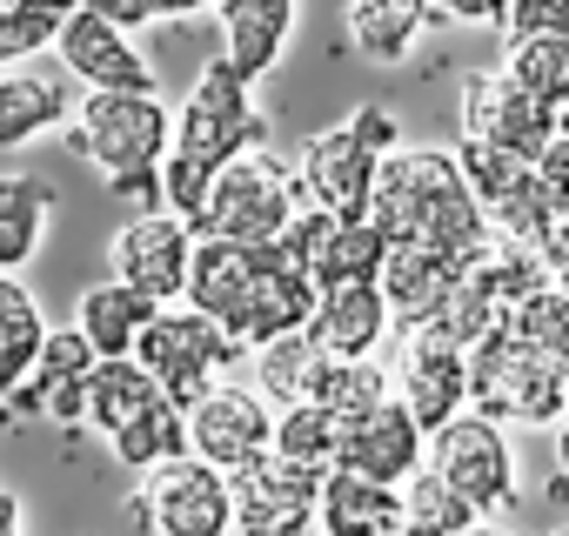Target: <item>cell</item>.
<instances>
[{
    "mask_svg": "<svg viewBox=\"0 0 569 536\" xmlns=\"http://www.w3.org/2000/svg\"><path fill=\"white\" fill-rule=\"evenodd\" d=\"M268 141V121H261V108H254V88L214 54L201 75H194V88H188V101L174 108V148H168V161H161V201H168V215H181L188 228L201 221V201H208V181L234 161V155H248V148H261Z\"/></svg>",
    "mask_w": 569,
    "mask_h": 536,
    "instance_id": "cell-1",
    "label": "cell"
},
{
    "mask_svg": "<svg viewBox=\"0 0 569 536\" xmlns=\"http://www.w3.org/2000/svg\"><path fill=\"white\" fill-rule=\"evenodd\" d=\"M402 148V121L376 101L349 108V121L309 135L296 148V181H302V201L309 208H329V215H369V188H376V168Z\"/></svg>",
    "mask_w": 569,
    "mask_h": 536,
    "instance_id": "cell-2",
    "label": "cell"
},
{
    "mask_svg": "<svg viewBox=\"0 0 569 536\" xmlns=\"http://www.w3.org/2000/svg\"><path fill=\"white\" fill-rule=\"evenodd\" d=\"M68 148L101 175H134V168H161L174 148V108L161 101V88H121V95H81L74 121H68Z\"/></svg>",
    "mask_w": 569,
    "mask_h": 536,
    "instance_id": "cell-3",
    "label": "cell"
},
{
    "mask_svg": "<svg viewBox=\"0 0 569 536\" xmlns=\"http://www.w3.org/2000/svg\"><path fill=\"white\" fill-rule=\"evenodd\" d=\"M302 181H296V161H281L268 148H248L234 155L214 181H208V201H201V221L194 235H221V241H281L289 221L302 215Z\"/></svg>",
    "mask_w": 569,
    "mask_h": 536,
    "instance_id": "cell-4",
    "label": "cell"
},
{
    "mask_svg": "<svg viewBox=\"0 0 569 536\" xmlns=\"http://www.w3.org/2000/svg\"><path fill=\"white\" fill-rule=\"evenodd\" d=\"M469 409L516 429H562L569 416V363H549L502 329L469 349Z\"/></svg>",
    "mask_w": 569,
    "mask_h": 536,
    "instance_id": "cell-5",
    "label": "cell"
},
{
    "mask_svg": "<svg viewBox=\"0 0 569 536\" xmlns=\"http://www.w3.org/2000/svg\"><path fill=\"white\" fill-rule=\"evenodd\" d=\"M134 363L161 383V396H168V403L194 409L214 383H228V369H241V363H248V349H241L214 316H201V309L174 302V309H161V316L148 322V336H141Z\"/></svg>",
    "mask_w": 569,
    "mask_h": 536,
    "instance_id": "cell-6",
    "label": "cell"
},
{
    "mask_svg": "<svg viewBox=\"0 0 569 536\" xmlns=\"http://www.w3.org/2000/svg\"><path fill=\"white\" fill-rule=\"evenodd\" d=\"M429 469H436L462 503H476L482 523H496V516L516 503V489H522L516 443H509V429H502L496 416H482V409H462L456 423H442V429L429 436Z\"/></svg>",
    "mask_w": 569,
    "mask_h": 536,
    "instance_id": "cell-7",
    "label": "cell"
},
{
    "mask_svg": "<svg viewBox=\"0 0 569 536\" xmlns=\"http://www.w3.org/2000/svg\"><path fill=\"white\" fill-rule=\"evenodd\" d=\"M134 516L154 536H234V483H228V469H214L188 449L141 476Z\"/></svg>",
    "mask_w": 569,
    "mask_h": 536,
    "instance_id": "cell-8",
    "label": "cell"
},
{
    "mask_svg": "<svg viewBox=\"0 0 569 536\" xmlns=\"http://www.w3.org/2000/svg\"><path fill=\"white\" fill-rule=\"evenodd\" d=\"M556 108H542L536 95H522L502 68H482V75H462V95H456V141H489L516 161H542L549 135H556Z\"/></svg>",
    "mask_w": 569,
    "mask_h": 536,
    "instance_id": "cell-9",
    "label": "cell"
},
{
    "mask_svg": "<svg viewBox=\"0 0 569 536\" xmlns=\"http://www.w3.org/2000/svg\"><path fill=\"white\" fill-rule=\"evenodd\" d=\"M281 255H289L316 289L329 282H376L382 261L396 255V241L369 221V215H329V208H302L281 235Z\"/></svg>",
    "mask_w": 569,
    "mask_h": 536,
    "instance_id": "cell-10",
    "label": "cell"
},
{
    "mask_svg": "<svg viewBox=\"0 0 569 536\" xmlns=\"http://www.w3.org/2000/svg\"><path fill=\"white\" fill-rule=\"evenodd\" d=\"M188 261H194V228L181 215H168V208L128 215L108 235V276L128 282V289H141L161 309L188 302Z\"/></svg>",
    "mask_w": 569,
    "mask_h": 536,
    "instance_id": "cell-11",
    "label": "cell"
},
{
    "mask_svg": "<svg viewBox=\"0 0 569 536\" xmlns=\"http://www.w3.org/2000/svg\"><path fill=\"white\" fill-rule=\"evenodd\" d=\"M456 188H469L462 181V168H456V148H396L382 168H376V188H369V221L396 241V248H409L416 241V228L429 221V208H442Z\"/></svg>",
    "mask_w": 569,
    "mask_h": 536,
    "instance_id": "cell-12",
    "label": "cell"
},
{
    "mask_svg": "<svg viewBox=\"0 0 569 536\" xmlns=\"http://www.w3.org/2000/svg\"><path fill=\"white\" fill-rule=\"evenodd\" d=\"M188 449L214 469H241L274 449V403L254 383H214L188 409Z\"/></svg>",
    "mask_w": 569,
    "mask_h": 536,
    "instance_id": "cell-13",
    "label": "cell"
},
{
    "mask_svg": "<svg viewBox=\"0 0 569 536\" xmlns=\"http://www.w3.org/2000/svg\"><path fill=\"white\" fill-rule=\"evenodd\" d=\"M54 61L68 81H81V95H121V88H154V61L134 48L128 28H114L108 14L94 8H74L61 21V41H54Z\"/></svg>",
    "mask_w": 569,
    "mask_h": 536,
    "instance_id": "cell-14",
    "label": "cell"
},
{
    "mask_svg": "<svg viewBox=\"0 0 569 536\" xmlns=\"http://www.w3.org/2000/svg\"><path fill=\"white\" fill-rule=\"evenodd\" d=\"M389 383H396V403H402L429 436L469 409V356L449 349V343H436V336H422V329H402V336H396Z\"/></svg>",
    "mask_w": 569,
    "mask_h": 536,
    "instance_id": "cell-15",
    "label": "cell"
},
{
    "mask_svg": "<svg viewBox=\"0 0 569 536\" xmlns=\"http://www.w3.org/2000/svg\"><path fill=\"white\" fill-rule=\"evenodd\" d=\"M228 483H234V536H274L281 523L316 516V503H322V476L289 463L281 449L228 469Z\"/></svg>",
    "mask_w": 569,
    "mask_h": 536,
    "instance_id": "cell-16",
    "label": "cell"
},
{
    "mask_svg": "<svg viewBox=\"0 0 569 536\" xmlns=\"http://www.w3.org/2000/svg\"><path fill=\"white\" fill-rule=\"evenodd\" d=\"M268 261H274V241L254 248V241H221V235H194V261H188V309L214 316L228 336L254 296V282L268 276Z\"/></svg>",
    "mask_w": 569,
    "mask_h": 536,
    "instance_id": "cell-17",
    "label": "cell"
},
{
    "mask_svg": "<svg viewBox=\"0 0 569 536\" xmlns=\"http://www.w3.org/2000/svg\"><path fill=\"white\" fill-rule=\"evenodd\" d=\"M221 61L254 88L281 68L289 34L302 28V0H221Z\"/></svg>",
    "mask_w": 569,
    "mask_h": 536,
    "instance_id": "cell-18",
    "label": "cell"
},
{
    "mask_svg": "<svg viewBox=\"0 0 569 536\" xmlns=\"http://www.w3.org/2000/svg\"><path fill=\"white\" fill-rule=\"evenodd\" d=\"M429 463V429L389 396L382 409H369V416H356L349 423V436H342V469H356V476H376V483H409L416 469Z\"/></svg>",
    "mask_w": 569,
    "mask_h": 536,
    "instance_id": "cell-19",
    "label": "cell"
},
{
    "mask_svg": "<svg viewBox=\"0 0 569 536\" xmlns=\"http://www.w3.org/2000/svg\"><path fill=\"white\" fill-rule=\"evenodd\" d=\"M389 329H396V316H389V302H382V282H329V289L316 296L309 336L322 343L329 363H369V356L389 343Z\"/></svg>",
    "mask_w": 569,
    "mask_h": 536,
    "instance_id": "cell-20",
    "label": "cell"
},
{
    "mask_svg": "<svg viewBox=\"0 0 569 536\" xmlns=\"http://www.w3.org/2000/svg\"><path fill=\"white\" fill-rule=\"evenodd\" d=\"M74 108L81 101H74V88L54 68H41V61L34 68H8V75H0V155H14V148L68 128Z\"/></svg>",
    "mask_w": 569,
    "mask_h": 536,
    "instance_id": "cell-21",
    "label": "cell"
},
{
    "mask_svg": "<svg viewBox=\"0 0 569 536\" xmlns=\"http://www.w3.org/2000/svg\"><path fill=\"white\" fill-rule=\"evenodd\" d=\"M154 316H161V302H148L141 289H128V282H114V276H108V282H88V289L74 296V329L94 343L101 363L134 356Z\"/></svg>",
    "mask_w": 569,
    "mask_h": 536,
    "instance_id": "cell-22",
    "label": "cell"
},
{
    "mask_svg": "<svg viewBox=\"0 0 569 536\" xmlns=\"http://www.w3.org/2000/svg\"><path fill=\"white\" fill-rule=\"evenodd\" d=\"M429 21V0H342V34L376 68H402Z\"/></svg>",
    "mask_w": 569,
    "mask_h": 536,
    "instance_id": "cell-23",
    "label": "cell"
},
{
    "mask_svg": "<svg viewBox=\"0 0 569 536\" xmlns=\"http://www.w3.org/2000/svg\"><path fill=\"white\" fill-rule=\"evenodd\" d=\"M329 536H396L402 529V489L356 476V469H329L322 476V503H316Z\"/></svg>",
    "mask_w": 569,
    "mask_h": 536,
    "instance_id": "cell-24",
    "label": "cell"
},
{
    "mask_svg": "<svg viewBox=\"0 0 569 536\" xmlns=\"http://www.w3.org/2000/svg\"><path fill=\"white\" fill-rule=\"evenodd\" d=\"M54 188L41 175H0V276L28 268L54 228Z\"/></svg>",
    "mask_w": 569,
    "mask_h": 536,
    "instance_id": "cell-25",
    "label": "cell"
},
{
    "mask_svg": "<svg viewBox=\"0 0 569 536\" xmlns=\"http://www.w3.org/2000/svg\"><path fill=\"white\" fill-rule=\"evenodd\" d=\"M382 302H389V316H396V336L402 329H422L429 322V309L449 296V282H456V268L442 261V255H429V248H396L389 261H382Z\"/></svg>",
    "mask_w": 569,
    "mask_h": 536,
    "instance_id": "cell-26",
    "label": "cell"
},
{
    "mask_svg": "<svg viewBox=\"0 0 569 536\" xmlns=\"http://www.w3.org/2000/svg\"><path fill=\"white\" fill-rule=\"evenodd\" d=\"M248 369H254V389H261L274 409H296V403H316V383H322L329 356H322V343H316L309 329H296V336L261 343V349L248 356Z\"/></svg>",
    "mask_w": 569,
    "mask_h": 536,
    "instance_id": "cell-27",
    "label": "cell"
},
{
    "mask_svg": "<svg viewBox=\"0 0 569 536\" xmlns=\"http://www.w3.org/2000/svg\"><path fill=\"white\" fill-rule=\"evenodd\" d=\"M108 449H114L134 476H148V469H161V463L188 456V409H181V403H168V396H154L141 416H128V423L108 436Z\"/></svg>",
    "mask_w": 569,
    "mask_h": 536,
    "instance_id": "cell-28",
    "label": "cell"
},
{
    "mask_svg": "<svg viewBox=\"0 0 569 536\" xmlns=\"http://www.w3.org/2000/svg\"><path fill=\"white\" fill-rule=\"evenodd\" d=\"M556 221H562V195H556L536 168H522V175L489 201V228H496L502 241H516V248H542V241L556 235Z\"/></svg>",
    "mask_w": 569,
    "mask_h": 536,
    "instance_id": "cell-29",
    "label": "cell"
},
{
    "mask_svg": "<svg viewBox=\"0 0 569 536\" xmlns=\"http://www.w3.org/2000/svg\"><path fill=\"white\" fill-rule=\"evenodd\" d=\"M48 343V316H41V296L21 282V276H0V383L21 389L34 356Z\"/></svg>",
    "mask_w": 569,
    "mask_h": 536,
    "instance_id": "cell-30",
    "label": "cell"
},
{
    "mask_svg": "<svg viewBox=\"0 0 569 536\" xmlns=\"http://www.w3.org/2000/svg\"><path fill=\"white\" fill-rule=\"evenodd\" d=\"M81 8V0H8L0 8V75L8 68H34L41 54H54L61 21Z\"/></svg>",
    "mask_w": 569,
    "mask_h": 536,
    "instance_id": "cell-31",
    "label": "cell"
},
{
    "mask_svg": "<svg viewBox=\"0 0 569 536\" xmlns=\"http://www.w3.org/2000/svg\"><path fill=\"white\" fill-rule=\"evenodd\" d=\"M342 436H349V423H342V416H329L322 403L274 409V449L289 456V463H302V469H316V476L342 469Z\"/></svg>",
    "mask_w": 569,
    "mask_h": 536,
    "instance_id": "cell-32",
    "label": "cell"
},
{
    "mask_svg": "<svg viewBox=\"0 0 569 536\" xmlns=\"http://www.w3.org/2000/svg\"><path fill=\"white\" fill-rule=\"evenodd\" d=\"M522 95H536L542 108H569V41L562 34H529V41H502V61H496Z\"/></svg>",
    "mask_w": 569,
    "mask_h": 536,
    "instance_id": "cell-33",
    "label": "cell"
},
{
    "mask_svg": "<svg viewBox=\"0 0 569 536\" xmlns=\"http://www.w3.org/2000/svg\"><path fill=\"white\" fill-rule=\"evenodd\" d=\"M502 329V309L489 302V289L476 282V276H462L456 268V282H449V296L429 309V322H422V336H436V343H449V349H476V343H489Z\"/></svg>",
    "mask_w": 569,
    "mask_h": 536,
    "instance_id": "cell-34",
    "label": "cell"
},
{
    "mask_svg": "<svg viewBox=\"0 0 569 536\" xmlns=\"http://www.w3.org/2000/svg\"><path fill=\"white\" fill-rule=\"evenodd\" d=\"M154 396H161V383H154L134 356H114V363H101V369L88 376V429L114 436V429H121L128 416H141Z\"/></svg>",
    "mask_w": 569,
    "mask_h": 536,
    "instance_id": "cell-35",
    "label": "cell"
},
{
    "mask_svg": "<svg viewBox=\"0 0 569 536\" xmlns=\"http://www.w3.org/2000/svg\"><path fill=\"white\" fill-rule=\"evenodd\" d=\"M482 516H476V503H462L429 463L402 483V536H469Z\"/></svg>",
    "mask_w": 569,
    "mask_h": 536,
    "instance_id": "cell-36",
    "label": "cell"
},
{
    "mask_svg": "<svg viewBox=\"0 0 569 536\" xmlns=\"http://www.w3.org/2000/svg\"><path fill=\"white\" fill-rule=\"evenodd\" d=\"M502 336L522 343V349H536V356H549V363H569V296L556 282H542L536 296H522L502 316Z\"/></svg>",
    "mask_w": 569,
    "mask_h": 536,
    "instance_id": "cell-37",
    "label": "cell"
},
{
    "mask_svg": "<svg viewBox=\"0 0 569 536\" xmlns=\"http://www.w3.org/2000/svg\"><path fill=\"white\" fill-rule=\"evenodd\" d=\"M389 396H396V383H389V369H382L376 356H369V363H329L322 383H316V403H322L329 416H342V423L382 409Z\"/></svg>",
    "mask_w": 569,
    "mask_h": 536,
    "instance_id": "cell-38",
    "label": "cell"
},
{
    "mask_svg": "<svg viewBox=\"0 0 569 536\" xmlns=\"http://www.w3.org/2000/svg\"><path fill=\"white\" fill-rule=\"evenodd\" d=\"M456 168H462V181H469V195L489 208L529 161H516V155H502V148H489V141H456Z\"/></svg>",
    "mask_w": 569,
    "mask_h": 536,
    "instance_id": "cell-39",
    "label": "cell"
},
{
    "mask_svg": "<svg viewBox=\"0 0 569 536\" xmlns=\"http://www.w3.org/2000/svg\"><path fill=\"white\" fill-rule=\"evenodd\" d=\"M496 34L502 41H529V34H562L569 41V0H509Z\"/></svg>",
    "mask_w": 569,
    "mask_h": 536,
    "instance_id": "cell-40",
    "label": "cell"
},
{
    "mask_svg": "<svg viewBox=\"0 0 569 536\" xmlns=\"http://www.w3.org/2000/svg\"><path fill=\"white\" fill-rule=\"evenodd\" d=\"M429 14L449 28H502L509 0H429Z\"/></svg>",
    "mask_w": 569,
    "mask_h": 536,
    "instance_id": "cell-41",
    "label": "cell"
},
{
    "mask_svg": "<svg viewBox=\"0 0 569 536\" xmlns=\"http://www.w3.org/2000/svg\"><path fill=\"white\" fill-rule=\"evenodd\" d=\"M108 188H114V201H134V215H154V208H168V201H161V168H134V175H114Z\"/></svg>",
    "mask_w": 569,
    "mask_h": 536,
    "instance_id": "cell-42",
    "label": "cell"
},
{
    "mask_svg": "<svg viewBox=\"0 0 569 536\" xmlns=\"http://www.w3.org/2000/svg\"><path fill=\"white\" fill-rule=\"evenodd\" d=\"M536 175L569 201V108H562V121H556V135H549V148H542V161H536Z\"/></svg>",
    "mask_w": 569,
    "mask_h": 536,
    "instance_id": "cell-43",
    "label": "cell"
},
{
    "mask_svg": "<svg viewBox=\"0 0 569 536\" xmlns=\"http://www.w3.org/2000/svg\"><path fill=\"white\" fill-rule=\"evenodd\" d=\"M81 8L108 14V21H114V28H128V34H141L148 21H161V14H154V0H81Z\"/></svg>",
    "mask_w": 569,
    "mask_h": 536,
    "instance_id": "cell-44",
    "label": "cell"
},
{
    "mask_svg": "<svg viewBox=\"0 0 569 536\" xmlns=\"http://www.w3.org/2000/svg\"><path fill=\"white\" fill-rule=\"evenodd\" d=\"M161 21H194V14H221V0H154Z\"/></svg>",
    "mask_w": 569,
    "mask_h": 536,
    "instance_id": "cell-45",
    "label": "cell"
},
{
    "mask_svg": "<svg viewBox=\"0 0 569 536\" xmlns=\"http://www.w3.org/2000/svg\"><path fill=\"white\" fill-rule=\"evenodd\" d=\"M0 536H28V509L14 489H0Z\"/></svg>",
    "mask_w": 569,
    "mask_h": 536,
    "instance_id": "cell-46",
    "label": "cell"
},
{
    "mask_svg": "<svg viewBox=\"0 0 569 536\" xmlns=\"http://www.w3.org/2000/svg\"><path fill=\"white\" fill-rule=\"evenodd\" d=\"M536 255H542V261H549V268H556V261H562V255H569V201H562V221H556V235H549V241H542V248H536Z\"/></svg>",
    "mask_w": 569,
    "mask_h": 536,
    "instance_id": "cell-47",
    "label": "cell"
},
{
    "mask_svg": "<svg viewBox=\"0 0 569 536\" xmlns=\"http://www.w3.org/2000/svg\"><path fill=\"white\" fill-rule=\"evenodd\" d=\"M274 536H329V529H322V516H296V523H281Z\"/></svg>",
    "mask_w": 569,
    "mask_h": 536,
    "instance_id": "cell-48",
    "label": "cell"
},
{
    "mask_svg": "<svg viewBox=\"0 0 569 536\" xmlns=\"http://www.w3.org/2000/svg\"><path fill=\"white\" fill-rule=\"evenodd\" d=\"M556 476H562V489H569V416H562V429H556Z\"/></svg>",
    "mask_w": 569,
    "mask_h": 536,
    "instance_id": "cell-49",
    "label": "cell"
},
{
    "mask_svg": "<svg viewBox=\"0 0 569 536\" xmlns=\"http://www.w3.org/2000/svg\"><path fill=\"white\" fill-rule=\"evenodd\" d=\"M549 282H556V289H562V296H569V255H562V261H556V268H549Z\"/></svg>",
    "mask_w": 569,
    "mask_h": 536,
    "instance_id": "cell-50",
    "label": "cell"
},
{
    "mask_svg": "<svg viewBox=\"0 0 569 536\" xmlns=\"http://www.w3.org/2000/svg\"><path fill=\"white\" fill-rule=\"evenodd\" d=\"M469 536H516V529H502V523H476Z\"/></svg>",
    "mask_w": 569,
    "mask_h": 536,
    "instance_id": "cell-51",
    "label": "cell"
},
{
    "mask_svg": "<svg viewBox=\"0 0 569 536\" xmlns=\"http://www.w3.org/2000/svg\"><path fill=\"white\" fill-rule=\"evenodd\" d=\"M556 536H569V523H562V529H556Z\"/></svg>",
    "mask_w": 569,
    "mask_h": 536,
    "instance_id": "cell-52",
    "label": "cell"
},
{
    "mask_svg": "<svg viewBox=\"0 0 569 536\" xmlns=\"http://www.w3.org/2000/svg\"><path fill=\"white\" fill-rule=\"evenodd\" d=\"M0 8H8V0H0Z\"/></svg>",
    "mask_w": 569,
    "mask_h": 536,
    "instance_id": "cell-53",
    "label": "cell"
},
{
    "mask_svg": "<svg viewBox=\"0 0 569 536\" xmlns=\"http://www.w3.org/2000/svg\"><path fill=\"white\" fill-rule=\"evenodd\" d=\"M396 536H402V529H396Z\"/></svg>",
    "mask_w": 569,
    "mask_h": 536,
    "instance_id": "cell-54",
    "label": "cell"
}]
</instances>
